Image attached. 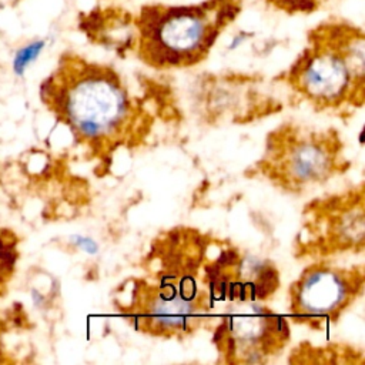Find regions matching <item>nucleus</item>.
Wrapping results in <instances>:
<instances>
[{
    "label": "nucleus",
    "instance_id": "obj_1",
    "mask_svg": "<svg viewBox=\"0 0 365 365\" xmlns=\"http://www.w3.org/2000/svg\"><path fill=\"white\" fill-rule=\"evenodd\" d=\"M40 98L80 144L100 154L125 144L140 117L137 103L113 67L70 51L61 54L41 83Z\"/></svg>",
    "mask_w": 365,
    "mask_h": 365
},
{
    "label": "nucleus",
    "instance_id": "obj_2",
    "mask_svg": "<svg viewBox=\"0 0 365 365\" xmlns=\"http://www.w3.org/2000/svg\"><path fill=\"white\" fill-rule=\"evenodd\" d=\"M291 88L321 111L361 107L365 96V36L345 20H327L308 33L307 47L287 73Z\"/></svg>",
    "mask_w": 365,
    "mask_h": 365
},
{
    "label": "nucleus",
    "instance_id": "obj_3",
    "mask_svg": "<svg viewBox=\"0 0 365 365\" xmlns=\"http://www.w3.org/2000/svg\"><path fill=\"white\" fill-rule=\"evenodd\" d=\"M241 9V0L144 4L134 14L133 50L144 64L157 70L197 66L208 57Z\"/></svg>",
    "mask_w": 365,
    "mask_h": 365
},
{
    "label": "nucleus",
    "instance_id": "obj_4",
    "mask_svg": "<svg viewBox=\"0 0 365 365\" xmlns=\"http://www.w3.org/2000/svg\"><path fill=\"white\" fill-rule=\"evenodd\" d=\"M200 271L157 268L154 281H135L120 304L137 331L164 338H184L200 328L212 298L198 279Z\"/></svg>",
    "mask_w": 365,
    "mask_h": 365
},
{
    "label": "nucleus",
    "instance_id": "obj_5",
    "mask_svg": "<svg viewBox=\"0 0 365 365\" xmlns=\"http://www.w3.org/2000/svg\"><path fill=\"white\" fill-rule=\"evenodd\" d=\"M342 143L334 130L284 124L268 135L258 171L289 192L322 184L342 171Z\"/></svg>",
    "mask_w": 365,
    "mask_h": 365
},
{
    "label": "nucleus",
    "instance_id": "obj_6",
    "mask_svg": "<svg viewBox=\"0 0 365 365\" xmlns=\"http://www.w3.org/2000/svg\"><path fill=\"white\" fill-rule=\"evenodd\" d=\"M362 267H341L318 259L289 287V311L295 322L322 328L336 321L362 294Z\"/></svg>",
    "mask_w": 365,
    "mask_h": 365
},
{
    "label": "nucleus",
    "instance_id": "obj_7",
    "mask_svg": "<svg viewBox=\"0 0 365 365\" xmlns=\"http://www.w3.org/2000/svg\"><path fill=\"white\" fill-rule=\"evenodd\" d=\"M365 211L364 185L311 202L298 235L299 250L309 257L325 259L364 248Z\"/></svg>",
    "mask_w": 365,
    "mask_h": 365
},
{
    "label": "nucleus",
    "instance_id": "obj_8",
    "mask_svg": "<svg viewBox=\"0 0 365 365\" xmlns=\"http://www.w3.org/2000/svg\"><path fill=\"white\" fill-rule=\"evenodd\" d=\"M289 341L288 321L257 302H237L221 318L214 344L230 364H258L279 354Z\"/></svg>",
    "mask_w": 365,
    "mask_h": 365
},
{
    "label": "nucleus",
    "instance_id": "obj_9",
    "mask_svg": "<svg viewBox=\"0 0 365 365\" xmlns=\"http://www.w3.org/2000/svg\"><path fill=\"white\" fill-rule=\"evenodd\" d=\"M202 279L212 301L258 302L269 298L279 285L275 265L235 248L220 250L202 262Z\"/></svg>",
    "mask_w": 365,
    "mask_h": 365
},
{
    "label": "nucleus",
    "instance_id": "obj_10",
    "mask_svg": "<svg viewBox=\"0 0 365 365\" xmlns=\"http://www.w3.org/2000/svg\"><path fill=\"white\" fill-rule=\"evenodd\" d=\"M80 29L96 43L115 50H133L135 29L134 14L123 9H96L81 16Z\"/></svg>",
    "mask_w": 365,
    "mask_h": 365
},
{
    "label": "nucleus",
    "instance_id": "obj_11",
    "mask_svg": "<svg viewBox=\"0 0 365 365\" xmlns=\"http://www.w3.org/2000/svg\"><path fill=\"white\" fill-rule=\"evenodd\" d=\"M44 47H46V40H43V38L33 40V41L26 43L24 46L19 47L11 60V68H13L14 76L23 77L26 74V71L29 70V67L40 57Z\"/></svg>",
    "mask_w": 365,
    "mask_h": 365
},
{
    "label": "nucleus",
    "instance_id": "obj_12",
    "mask_svg": "<svg viewBox=\"0 0 365 365\" xmlns=\"http://www.w3.org/2000/svg\"><path fill=\"white\" fill-rule=\"evenodd\" d=\"M272 7L288 13H309L321 7L324 0H267Z\"/></svg>",
    "mask_w": 365,
    "mask_h": 365
},
{
    "label": "nucleus",
    "instance_id": "obj_13",
    "mask_svg": "<svg viewBox=\"0 0 365 365\" xmlns=\"http://www.w3.org/2000/svg\"><path fill=\"white\" fill-rule=\"evenodd\" d=\"M70 241L76 247H78L80 250H83L88 254H96L97 252V244L90 238H86V237H81V235H73V237H70Z\"/></svg>",
    "mask_w": 365,
    "mask_h": 365
}]
</instances>
